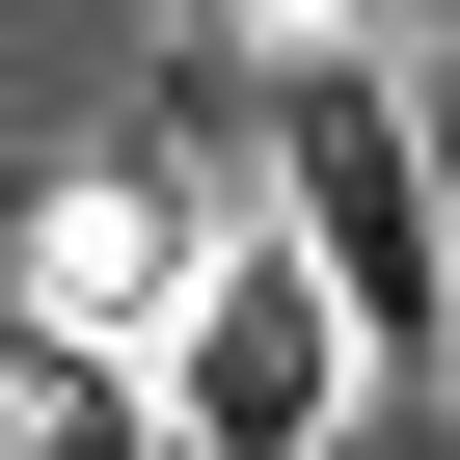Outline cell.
Instances as JSON below:
<instances>
[{"label": "cell", "instance_id": "6da1fadb", "mask_svg": "<svg viewBox=\"0 0 460 460\" xmlns=\"http://www.w3.org/2000/svg\"><path fill=\"white\" fill-rule=\"evenodd\" d=\"M271 217H298V271L379 325V352H460V244H433V109L379 55H298L271 82Z\"/></svg>", "mask_w": 460, "mask_h": 460}, {"label": "cell", "instance_id": "7a4b0ae2", "mask_svg": "<svg viewBox=\"0 0 460 460\" xmlns=\"http://www.w3.org/2000/svg\"><path fill=\"white\" fill-rule=\"evenodd\" d=\"M352 379H379V325L298 271V217H244V271L163 325V433H190V460H325V433H352Z\"/></svg>", "mask_w": 460, "mask_h": 460}, {"label": "cell", "instance_id": "3957f363", "mask_svg": "<svg viewBox=\"0 0 460 460\" xmlns=\"http://www.w3.org/2000/svg\"><path fill=\"white\" fill-rule=\"evenodd\" d=\"M217 271H244V190H217V163H190V136H163V163H109V190H55V217H28V298H55V325H82V352H163V325H190V298H217Z\"/></svg>", "mask_w": 460, "mask_h": 460}, {"label": "cell", "instance_id": "277c9868", "mask_svg": "<svg viewBox=\"0 0 460 460\" xmlns=\"http://www.w3.org/2000/svg\"><path fill=\"white\" fill-rule=\"evenodd\" d=\"M0 460H190V433H163V352L28 325V352H0Z\"/></svg>", "mask_w": 460, "mask_h": 460}, {"label": "cell", "instance_id": "5b68a950", "mask_svg": "<svg viewBox=\"0 0 460 460\" xmlns=\"http://www.w3.org/2000/svg\"><path fill=\"white\" fill-rule=\"evenodd\" d=\"M406 109H433V244H460V55H406Z\"/></svg>", "mask_w": 460, "mask_h": 460}, {"label": "cell", "instance_id": "8992f818", "mask_svg": "<svg viewBox=\"0 0 460 460\" xmlns=\"http://www.w3.org/2000/svg\"><path fill=\"white\" fill-rule=\"evenodd\" d=\"M217 28H352V0H217Z\"/></svg>", "mask_w": 460, "mask_h": 460}]
</instances>
